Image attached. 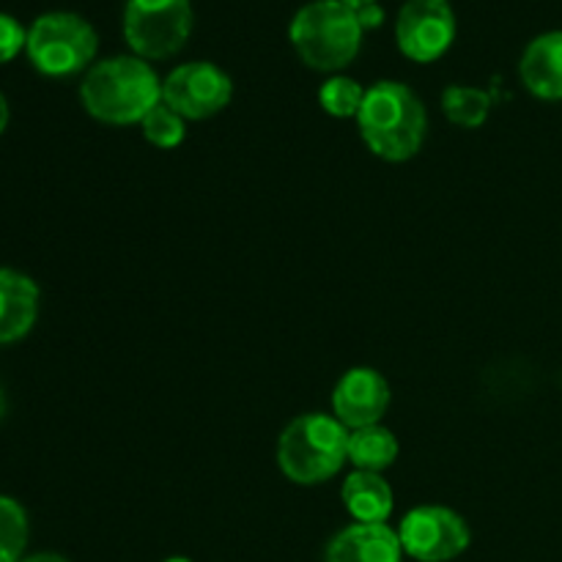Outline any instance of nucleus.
Wrapping results in <instances>:
<instances>
[{
	"instance_id": "39448f33",
	"label": "nucleus",
	"mask_w": 562,
	"mask_h": 562,
	"mask_svg": "<svg viewBox=\"0 0 562 562\" xmlns=\"http://www.w3.org/2000/svg\"><path fill=\"white\" fill-rule=\"evenodd\" d=\"M99 36L75 11H47L27 27L25 55L44 77H71L93 66Z\"/></svg>"
},
{
	"instance_id": "7ed1b4c3",
	"label": "nucleus",
	"mask_w": 562,
	"mask_h": 562,
	"mask_svg": "<svg viewBox=\"0 0 562 562\" xmlns=\"http://www.w3.org/2000/svg\"><path fill=\"white\" fill-rule=\"evenodd\" d=\"M349 461V428L335 415L307 412L294 417L278 439V467L296 486H318Z\"/></svg>"
},
{
	"instance_id": "0eeeda50",
	"label": "nucleus",
	"mask_w": 562,
	"mask_h": 562,
	"mask_svg": "<svg viewBox=\"0 0 562 562\" xmlns=\"http://www.w3.org/2000/svg\"><path fill=\"white\" fill-rule=\"evenodd\" d=\"M404 554L417 562H450L470 549L472 532L461 514L448 505H417L401 519Z\"/></svg>"
},
{
	"instance_id": "1a4fd4ad",
	"label": "nucleus",
	"mask_w": 562,
	"mask_h": 562,
	"mask_svg": "<svg viewBox=\"0 0 562 562\" xmlns=\"http://www.w3.org/2000/svg\"><path fill=\"white\" fill-rule=\"evenodd\" d=\"M459 22L450 0H406L395 20V44L415 64H434L456 42Z\"/></svg>"
},
{
	"instance_id": "412c9836",
	"label": "nucleus",
	"mask_w": 562,
	"mask_h": 562,
	"mask_svg": "<svg viewBox=\"0 0 562 562\" xmlns=\"http://www.w3.org/2000/svg\"><path fill=\"white\" fill-rule=\"evenodd\" d=\"M357 20H360L362 31H376L384 25V9L379 3L366 5V9L357 11Z\"/></svg>"
},
{
	"instance_id": "f03ea898",
	"label": "nucleus",
	"mask_w": 562,
	"mask_h": 562,
	"mask_svg": "<svg viewBox=\"0 0 562 562\" xmlns=\"http://www.w3.org/2000/svg\"><path fill=\"white\" fill-rule=\"evenodd\" d=\"M80 102L91 119L110 126L140 124L154 104L162 102V80L137 55H113L86 71Z\"/></svg>"
},
{
	"instance_id": "20e7f679",
	"label": "nucleus",
	"mask_w": 562,
	"mask_h": 562,
	"mask_svg": "<svg viewBox=\"0 0 562 562\" xmlns=\"http://www.w3.org/2000/svg\"><path fill=\"white\" fill-rule=\"evenodd\" d=\"M362 33L357 11L340 0H311L296 9L289 25L296 58L324 75H335L357 58Z\"/></svg>"
},
{
	"instance_id": "6e6552de",
	"label": "nucleus",
	"mask_w": 562,
	"mask_h": 562,
	"mask_svg": "<svg viewBox=\"0 0 562 562\" xmlns=\"http://www.w3.org/2000/svg\"><path fill=\"white\" fill-rule=\"evenodd\" d=\"M234 99V82L212 60H190L162 80V102L184 121H206Z\"/></svg>"
},
{
	"instance_id": "393cba45",
	"label": "nucleus",
	"mask_w": 562,
	"mask_h": 562,
	"mask_svg": "<svg viewBox=\"0 0 562 562\" xmlns=\"http://www.w3.org/2000/svg\"><path fill=\"white\" fill-rule=\"evenodd\" d=\"M5 415V395H3V390H0V417Z\"/></svg>"
},
{
	"instance_id": "f3484780",
	"label": "nucleus",
	"mask_w": 562,
	"mask_h": 562,
	"mask_svg": "<svg viewBox=\"0 0 562 562\" xmlns=\"http://www.w3.org/2000/svg\"><path fill=\"white\" fill-rule=\"evenodd\" d=\"M31 521L14 497L0 494V562H20L25 558Z\"/></svg>"
},
{
	"instance_id": "9d476101",
	"label": "nucleus",
	"mask_w": 562,
	"mask_h": 562,
	"mask_svg": "<svg viewBox=\"0 0 562 562\" xmlns=\"http://www.w3.org/2000/svg\"><path fill=\"white\" fill-rule=\"evenodd\" d=\"M390 401H393V393H390L387 379L376 368L357 366L349 368L335 384L333 415L349 431H357V428L382 423V417L390 409Z\"/></svg>"
},
{
	"instance_id": "6ab92c4d",
	"label": "nucleus",
	"mask_w": 562,
	"mask_h": 562,
	"mask_svg": "<svg viewBox=\"0 0 562 562\" xmlns=\"http://www.w3.org/2000/svg\"><path fill=\"white\" fill-rule=\"evenodd\" d=\"M140 132L151 146L162 148V151H173V148H179L184 143L187 121L176 110H170L168 104L159 102L140 121Z\"/></svg>"
},
{
	"instance_id": "b1692460",
	"label": "nucleus",
	"mask_w": 562,
	"mask_h": 562,
	"mask_svg": "<svg viewBox=\"0 0 562 562\" xmlns=\"http://www.w3.org/2000/svg\"><path fill=\"white\" fill-rule=\"evenodd\" d=\"M340 3H346L349 9H355V11H360V9H366V5L379 3V0H340Z\"/></svg>"
},
{
	"instance_id": "aec40b11",
	"label": "nucleus",
	"mask_w": 562,
	"mask_h": 562,
	"mask_svg": "<svg viewBox=\"0 0 562 562\" xmlns=\"http://www.w3.org/2000/svg\"><path fill=\"white\" fill-rule=\"evenodd\" d=\"M27 42V27L20 25V20H14L11 14L0 11V64H9L16 55L25 49Z\"/></svg>"
},
{
	"instance_id": "a878e982",
	"label": "nucleus",
	"mask_w": 562,
	"mask_h": 562,
	"mask_svg": "<svg viewBox=\"0 0 562 562\" xmlns=\"http://www.w3.org/2000/svg\"><path fill=\"white\" fill-rule=\"evenodd\" d=\"M165 562H192V560H187V558H168Z\"/></svg>"
},
{
	"instance_id": "2eb2a0df",
	"label": "nucleus",
	"mask_w": 562,
	"mask_h": 562,
	"mask_svg": "<svg viewBox=\"0 0 562 562\" xmlns=\"http://www.w3.org/2000/svg\"><path fill=\"white\" fill-rule=\"evenodd\" d=\"M398 437L382 423L349 431V464H355V470L384 472L398 461Z\"/></svg>"
},
{
	"instance_id": "9b49d317",
	"label": "nucleus",
	"mask_w": 562,
	"mask_h": 562,
	"mask_svg": "<svg viewBox=\"0 0 562 562\" xmlns=\"http://www.w3.org/2000/svg\"><path fill=\"white\" fill-rule=\"evenodd\" d=\"M42 291L31 274L0 267V346L25 338L38 318Z\"/></svg>"
},
{
	"instance_id": "dca6fc26",
	"label": "nucleus",
	"mask_w": 562,
	"mask_h": 562,
	"mask_svg": "<svg viewBox=\"0 0 562 562\" xmlns=\"http://www.w3.org/2000/svg\"><path fill=\"white\" fill-rule=\"evenodd\" d=\"M442 113L461 130H481L492 113V97L483 88L448 86L442 91Z\"/></svg>"
},
{
	"instance_id": "a211bd4d",
	"label": "nucleus",
	"mask_w": 562,
	"mask_h": 562,
	"mask_svg": "<svg viewBox=\"0 0 562 562\" xmlns=\"http://www.w3.org/2000/svg\"><path fill=\"white\" fill-rule=\"evenodd\" d=\"M366 91L360 82L351 80L346 75H333L324 80V86L318 88V104L327 115L333 119H357L362 102H366Z\"/></svg>"
},
{
	"instance_id": "ddd939ff",
	"label": "nucleus",
	"mask_w": 562,
	"mask_h": 562,
	"mask_svg": "<svg viewBox=\"0 0 562 562\" xmlns=\"http://www.w3.org/2000/svg\"><path fill=\"white\" fill-rule=\"evenodd\" d=\"M519 77L527 91L547 102L562 99V31L532 38L519 60Z\"/></svg>"
},
{
	"instance_id": "4468645a",
	"label": "nucleus",
	"mask_w": 562,
	"mask_h": 562,
	"mask_svg": "<svg viewBox=\"0 0 562 562\" xmlns=\"http://www.w3.org/2000/svg\"><path fill=\"white\" fill-rule=\"evenodd\" d=\"M340 499L346 510L360 525H387L393 514L395 494L393 486L382 477V472L355 470L340 486Z\"/></svg>"
},
{
	"instance_id": "f8f14e48",
	"label": "nucleus",
	"mask_w": 562,
	"mask_h": 562,
	"mask_svg": "<svg viewBox=\"0 0 562 562\" xmlns=\"http://www.w3.org/2000/svg\"><path fill=\"white\" fill-rule=\"evenodd\" d=\"M398 530L390 525H355L344 527L333 541L327 543L324 562H401Z\"/></svg>"
},
{
	"instance_id": "f257e3e1",
	"label": "nucleus",
	"mask_w": 562,
	"mask_h": 562,
	"mask_svg": "<svg viewBox=\"0 0 562 562\" xmlns=\"http://www.w3.org/2000/svg\"><path fill=\"white\" fill-rule=\"evenodd\" d=\"M357 130L373 157L384 162H409L428 135V113L423 99L398 80H379L366 91Z\"/></svg>"
},
{
	"instance_id": "5701e85b",
	"label": "nucleus",
	"mask_w": 562,
	"mask_h": 562,
	"mask_svg": "<svg viewBox=\"0 0 562 562\" xmlns=\"http://www.w3.org/2000/svg\"><path fill=\"white\" fill-rule=\"evenodd\" d=\"M20 562H69V560L53 552H38V554H31V558H22Z\"/></svg>"
},
{
	"instance_id": "4be33fe9",
	"label": "nucleus",
	"mask_w": 562,
	"mask_h": 562,
	"mask_svg": "<svg viewBox=\"0 0 562 562\" xmlns=\"http://www.w3.org/2000/svg\"><path fill=\"white\" fill-rule=\"evenodd\" d=\"M9 121H11V108H9V99L0 93V135L9 130Z\"/></svg>"
},
{
	"instance_id": "423d86ee",
	"label": "nucleus",
	"mask_w": 562,
	"mask_h": 562,
	"mask_svg": "<svg viewBox=\"0 0 562 562\" xmlns=\"http://www.w3.org/2000/svg\"><path fill=\"white\" fill-rule=\"evenodd\" d=\"M195 27L190 0H126L124 38L132 55L143 60H165L187 47Z\"/></svg>"
}]
</instances>
